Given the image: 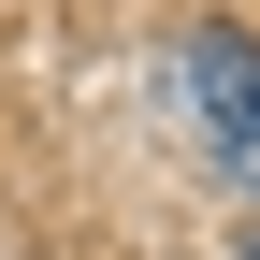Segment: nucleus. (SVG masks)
<instances>
[{"instance_id":"1","label":"nucleus","mask_w":260,"mask_h":260,"mask_svg":"<svg viewBox=\"0 0 260 260\" xmlns=\"http://www.w3.org/2000/svg\"><path fill=\"white\" fill-rule=\"evenodd\" d=\"M174 102H188V130H203V159L232 188H260V29H232V15H203L174 44Z\"/></svg>"},{"instance_id":"2","label":"nucleus","mask_w":260,"mask_h":260,"mask_svg":"<svg viewBox=\"0 0 260 260\" xmlns=\"http://www.w3.org/2000/svg\"><path fill=\"white\" fill-rule=\"evenodd\" d=\"M232 260H260V246H232Z\"/></svg>"}]
</instances>
